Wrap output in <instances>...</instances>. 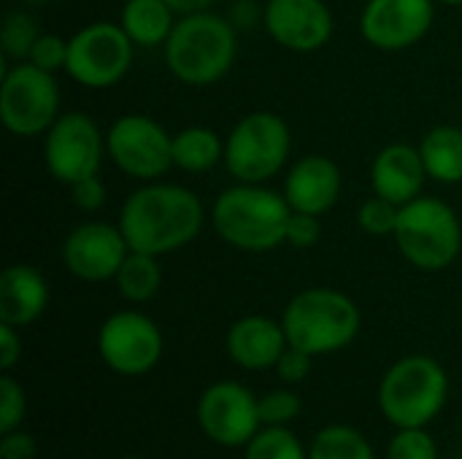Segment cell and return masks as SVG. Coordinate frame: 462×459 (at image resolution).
Returning <instances> with one entry per match:
<instances>
[{"label": "cell", "instance_id": "ba28073f", "mask_svg": "<svg viewBox=\"0 0 462 459\" xmlns=\"http://www.w3.org/2000/svg\"><path fill=\"white\" fill-rule=\"evenodd\" d=\"M60 116V84L54 73L19 60L3 70L0 119L16 138H38Z\"/></svg>", "mask_w": 462, "mask_h": 459}, {"label": "cell", "instance_id": "3957f363", "mask_svg": "<svg viewBox=\"0 0 462 459\" xmlns=\"http://www.w3.org/2000/svg\"><path fill=\"white\" fill-rule=\"evenodd\" d=\"M290 214L292 208L284 192L268 189L265 184L238 181L214 200L211 227L227 246L260 254L284 243Z\"/></svg>", "mask_w": 462, "mask_h": 459}, {"label": "cell", "instance_id": "484cf974", "mask_svg": "<svg viewBox=\"0 0 462 459\" xmlns=\"http://www.w3.org/2000/svg\"><path fill=\"white\" fill-rule=\"evenodd\" d=\"M38 38H41V30L32 14L22 8L5 14L3 27H0V51L5 60H14V62L27 60Z\"/></svg>", "mask_w": 462, "mask_h": 459}, {"label": "cell", "instance_id": "9a60e30c", "mask_svg": "<svg viewBox=\"0 0 462 459\" xmlns=\"http://www.w3.org/2000/svg\"><path fill=\"white\" fill-rule=\"evenodd\" d=\"M130 254L127 238L119 225L108 222H84L73 227L62 241V262L70 276L100 284L116 276L125 257Z\"/></svg>", "mask_w": 462, "mask_h": 459}, {"label": "cell", "instance_id": "836d02e7", "mask_svg": "<svg viewBox=\"0 0 462 459\" xmlns=\"http://www.w3.org/2000/svg\"><path fill=\"white\" fill-rule=\"evenodd\" d=\"M70 197H73V206L79 211H84V214L100 211L103 203H106V184H103L100 173L97 176H87V179L70 184Z\"/></svg>", "mask_w": 462, "mask_h": 459}, {"label": "cell", "instance_id": "1f68e13d", "mask_svg": "<svg viewBox=\"0 0 462 459\" xmlns=\"http://www.w3.org/2000/svg\"><path fill=\"white\" fill-rule=\"evenodd\" d=\"M27 60L49 73H60L68 65V41L54 32H41Z\"/></svg>", "mask_w": 462, "mask_h": 459}, {"label": "cell", "instance_id": "d590c367", "mask_svg": "<svg viewBox=\"0 0 462 459\" xmlns=\"http://www.w3.org/2000/svg\"><path fill=\"white\" fill-rule=\"evenodd\" d=\"M38 454V444L30 433H24L22 427L3 433L0 438V459H35Z\"/></svg>", "mask_w": 462, "mask_h": 459}, {"label": "cell", "instance_id": "60d3db41", "mask_svg": "<svg viewBox=\"0 0 462 459\" xmlns=\"http://www.w3.org/2000/svg\"><path fill=\"white\" fill-rule=\"evenodd\" d=\"M122 459H143V457H122Z\"/></svg>", "mask_w": 462, "mask_h": 459}, {"label": "cell", "instance_id": "ac0fdd59", "mask_svg": "<svg viewBox=\"0 0 462 459\" xmlns=\"http://www.w3.org/2000/svg\"><path fill=\"white\" fill-rule=\"evenodd\" d=\"M428 179L430 176L425 170L420 146H411V143H390L371 162L374 195L395 206H406L414 197H420Z\"/></svg>", "mask_w": 462, "mask_h": 459}, {"label": "cell", "instance_id": "8992f818", "mask_svg": "<svg viewBox=\"0 0 462 459\" xmlns=\"http://www.w3.org/2000/svg\"><path fill=\"white\" fill-rule=\"evenodd\" d=\"M393 238L406 262L436 273L449 268L462 252V222L449 203L420 195L401 206Z\"/></svg>", "mask_w": 462, "mask_h": 459}, {"label": "cell", "instance_id": "5b68a950", "mask_svg": "<svg viewBox=\"0 0 462 459\" xmlns=\"http://www.w3.org/2000/svg\"><path fill=\"white\" fill-rule=\"evenodd\" d=\"M449 398V376L439 360L428 354H409L398 360L379 384V409L390 425L425 427Z\"/></svg>", "mask_w": 462, "mask_h": 459}, {"label": "cell", "instance_id": "83f0119b", "mask_svg": "<svg viewBox=\"0 0 462 459\" xmlns=\"http://www.w3.org/2000/svg\"><path fill=\"white\" fill-rule=\"evenodd\" d=\"M398 216H401V206H395V203H390V200H384L379 195L368 197L357 208V225H360V230L368 233V235H376V238L393 235L395 227H398Z\"/></svg>", "mask_w": 462, "mask_h": 459}, {"label": "cell", "instance_id": "9c48e42d", "mask_svg": "<svg viewBox=\"0 0 462 459\" xmlns=\"http://www.w3.org/2000/svg\"><path fill=\"white\" fill-rule=\"evenodd\" d=\"M133 46L119 22H92L68 38L65 73L87 89H108L127 76Z\"/></svg>", "mask_w": 462, "mask_h": 459}, {"label": "cell", "instance_id": "6da1fadb", "mask_svg": "<svg viewBox=\"0 0 462 459\" xmlns=\"http://www.w3.org/2000/svg\"><path fill=\"white\" fill-rule=\"evenodd\" d=\"M116 225L133 252L162 257L189 246L200 235L206 211L192 189L168 181H146L122 203Z\"/></svg>", "mask_w": 462, "mask_h": 459}, {"label": "cell", "instance_id": "7402d4cb", "mask_svg": "<svg viewBox=\"0 0 462 459\" xmlns=\"http://www.w3.org/2000/svg\"><path fill=\"white\" fill-rule=\"evenodd\" d=\"M420 154L425 170L439 184H460L462 181V127L457 124H436L420 141Z\"/></svg>", "mask_w": 462, "mask_h": 459}, {"label": "cell", "instance_id": "7c38bea8", "mask_svg": "<svg viewBox=\"0 0 462 459\" xmlns=\"http://www.w3.org/2000/svg\"><path fill=\"white\" fill-rule=\"evenodd\" d=\"M97 354L119 376H143L162 357V333L141 311H116L100 325Z\"/></svg>", "mask_w": 462, "mask_h": 459}, {"label": "cell", "instance_id": "4316f807", "mask_svg": "<svg viewBox=\"0 0 462 459\" xmlns=\"http://www.w3.org/2000/svg\"><path fill=\"white\" fill-rule=\"evenodd\" d=\"M244 459H309V449L287 427H260V433L246 444Z\"/></svg>", "mask_w": 462, "mask_h": 459}, {"label": "cell", "instance_id": "f1b7e54d", "mask_svg": "<svg viewBox=\"0 0 462 459\" xmlns=\"http://www.w3.org/2000/svg\"><path fill=\"white\" fill-rule=\"evenodd\" d=\"M300 411H303V400L292 390H273L265 398H260L263 427H287L300 417Z\"/></svg>", "mask_w": 462, "mask_h": 459}, {"label": "cell", "instance_id": "52a82bcc", "mask_svg": "<svg viewBox=\"0 0 462 459\" xmlns=\"http://www.w3.org/2000/svg\"><path fill=\"white\" fill-rule=\"evenodd\" d=\"M292 151L290 124L273 111H252L225 141V168L241 184H265L282 173Z\"/></svg>", "mask_w": 462, "mask_h": 459}, {"label": "cell", "instance_id": "f546056e", "mask_svg": "<svg viewBox=\"0 0 462 459\" xmlns=\"http://www.w3.org/2000/svg\"><path fill=\"white\" fill-rule=\"evenodd\" d=\"M387 459H439V446L425 427H403L390 441Z\"/></svg>", "mask_w": 462, "mask_h": 459}, {"label": "cell", "instance_id": "cb8c5ba5", "mask_svg": "<svg viewBox=\"0 0 462 459\" xmlns=\"http://www.w3.org/2000/svg\"><path fill=\"white\" fill-rule=\"evenodd\" d=\"M116 289L125 300L130 303H146L160 292L162 284V268L157 262L154 254H143V252H133L125 257L122 268L114 276Z\"/></svg>", "mask_w": 462, "mask_h": 459}, {"label": "cell", "instance_id": "ffe728a7", "mask_svg": "<svg viewBox=\"0 0 462 459\" xmlns=\"http://www.w3.org/2000/svg\"><path fill=\"white\" fill-rule=\"evenodd\" d=\"M49 306V281L32 265L16 262L0 273V322L11 327L32 325Z\"/></svg>", "mask_w": 462, "mask_h": 459}, {"label": "cell", "instance_id": "d4e9b609", "mask_svg": "<svg viewBox=\"0 0 462 459\" xmlns=\"http://www.w3.org/2000/svg\"><path fill=\"white\" fill-rule=\"evenodd\" d=\"M309 459H376L368 438L346 425L319 430L309 446Z\"/></svg>", "mask_w": 462, "mask_h": 459}, {"label": "cell", "instance_id": "2e32d148", "mask_svg": "<svg viewBox=\"0 0 462 459\" xmlns=\"http://www.w3.org/2000/svg\"><path fill=\"white\" fill-rule=\"evenodd\" d=\"M263 24L279 46L298 54L325 49L336 27L325 0H265Z\"/></svg>", "mask_w": 462, "mask_h": 459}, {"label": "cell", "instance_id": "8d00e7d4", "mask_svg": "<svg viewBox=\"0 0 462 459\" xmlns=\"http://www.w3.org/2000/svg\"><path fill=\"white\" fill-rule=\"evenodd\" d=\"M16 330L19 327H11V325L0 322V371L3 373H8L22 357V338H19Z\"/></svg>", "mask_w": 462, "mask_h": 459}, {"label": "cell", "instance_id": "5bb4252c", "mask_svg": "<svg viewBox=\"0 0 462 459\" xmlns=\"http://www.w3.org/2000/svg\"><path fill=\"white\" fill-rule=\"evenodd\" d=\"M433 19L436 0H368L360 32L379 51H406L430 32Z\"/></svg>", "mask_w": 462, "mask_h": 459}, {"label": "cell", "instance_id": "ab89813d", "mask_svg": "<svg viewBox=\"0 0 462 459\" xmlns=\"http://www.w3.org/2000/svg\"><path fill=\"white\" fill-rule=\"evenodd\" d=\"M30 5H43V3H49V0H27Z\"/></svg>", "mask_w": 462, "mask_h": 459}, {"label": "cell", "instance_id": "603a6c76", "mask_svg": "<svg viewBox=\"0 0 462 459\" xmlns=\"http://www.w3.org/2000/svg\"><path fill=\"white\" fill-rule=\"evenodd\" d=\"M225 162V143L222 138L203 124L184 127L173 135V165L187 173H208Z\"/></svg>", "mask_w": 462, "mask_h": 459}, {"label": "cell", "instance_id": "8fae6325", "mask_svg": "<svg viewBox=\"0 0 462 459\" xmlns=\"http://www.w3.org/2000/svg\"><path fill=\"white\" fill-rule=\"evenodd\" d=\"M106 149V135L97 122L81 111H65L43 135L46 170L60 184H76L87 176H97Z\"/></svg>", "mask_w": 462, "mask_h": 459}, {"label": "cell", "instance_id": "4dcf8cb0", "mask_svg": "<svg viewBox=\"0 0 462 459\" xmlns=\"http://www.w3.org/2000/svg\"><path fill=\"white\" fill-rule=\"evenodd\" d=\"M27 414V395L16 379L8 373L0 376V433H11L22 425Z\"/></svg>", "mask_w": 462, "mask_h": 459}, {"label": "cell", "instance_id": "44dd1931", "mask_svg": "<svg viewBox=\"0 0 462 459\" xmlns=\"http://www.w3.org/2000/svg\"><path fill=\"white\" fill-rule=\"evenodd\" d=\"M179 14L168 0H125L119 24L135 46H165Z\"/></svg>", "mask_w": 462, "mask_h": 459}, {"label": "cell", "instance_id": "d6a6232c", "mask_svg": "<svg viewBox=\"0 0 462 459\" xmlns=\"http://www.w3.org/2000/svg\"><path fill=\"white\" fill-rule=\"evenodd\" d=\"M322 238V216L317 214H303V211H292L290 222H287V233H284V243L292 249H311L317 246Z\"/></svg>", "mask_w": 462, "mask_h": 459}, {"label": "cell", "instance_id": "e0dca14e", "mask_svg": "<svg viewBox=\"0 0 462 459\" xmlns=\"http://www.w3.org/2000/svg\"><path fill=\"white\" fill-rule=\"evenodd\" d=\"M344 176L341 168L325 154H306L300 157L287 179H284V197L292 211L325 216L341 197Z\"/></svg>", "mask_w": 462, "mask_h": 459}, {"label": "cell", "instance_id": "f35d334b", "mask_svg": "<svg viewBox=\"0 0 462 459\" xmlns=\"http://www.w3.org/2000/svg\"><path fill=\"white\" fill-rule=\"evenodd\" d=\"M436 3H444V5H462V0H436Z\"/></svg>", "mask_w": 462, "mask_h": 459}, {"label": "cell", "instance_id": "d6986e66", "mask_svg": "<svg viewBox=\"0 0 462 459\" xmlns=\"http://www.w3.org/2000/svg\"><path fill=\"white\" fill-rule=\"evenodd\" d=\"M227 354L238 368L246 371H268L276 368L279 357L290 346L282 322L271 317H244L230 325L225 338Z\"/></svg>", "mask_w": 462, "mask_h": 459}, {"label": "cell", "instance_id": "e575fe53", "mask_svg": "<svg viewBox=\"0 0 462 459\" xmlns=\"http://www.w3.org/2000/svg\"><path fill=\"white\" fill-rule=\"evenodd\" d=\"M273 371L284 384H300L311 373V354H306L295 346H287Z\"/></svg>", "mask_w": 462, "mask_h": 459}, {"label": "cell", "instance_id": "30bf717a", "mask_svg": "<svg viewBox=\"0 0 462 459\" xmlns=\"http://www.w3.org/2000/svg\"><path fill=\"white\" fill-rule=\"evenodd\" d=\"M111 162L138 181H160L173 165V135L146 114H125L106 133Z\"/></svg>", "mask_w": 462, "mask_h": 459}, {"label": "cell", "instance_id": "b9f144b4", "mask_svg": "<svg viewBox=\"0 0 462 459\" xmlns=\"http://www.w3.org/2000/svg\"><path fill=\"white\" fill-rule=\"evenodd\" d=\"M457 459H462V449H460V457H457Z\"/></svg>", "mask_w": 462, "mask_h": 459}, {"label": "cell", "instance_id": "74e56055", "mask_svg": "<svg viewBox=\"0 0 462 459\" xmlns=\"http://www.w3.org/2000/svg\"><path fill=\"white\" fill-rule=\"evenodd\" d=\"M171 8L181 16V14H195V11H208L217 0H168Z\"/></svg>", "mask_w": 462, "mask_h": 459}, {"label": "cell", "instance_id": "277c9868", "mask_svg": "<svg viewBox=\"0 0 462 459\" xmlns=\"http://www.w3.org/2000/svg\"><path fill=\"white\" fill-rule=\"evenodd\" d=\"M282 327L290 346L319 357L346 349L360 333V308L338 289L314 287L298 292L284 314Z\"/></svg>", "mask_w": 462, "mask_h": 459}, {"label": "cell", "instance_id": "7a4b0ae2", "mask_svg": "<svg viewBox=\"0 0 462 459\" xmlns=\"http://www.w3.org/2000/svg\"><path fill=\"white\" fill-rule=\"evenodd\" d=\"M165 65L181 84L208 87L225 78L238 57V35L236 24L219 14L195 11L181 14L168 35Z\"/></svg>", "mask_w": 462, "mask_h": 459}, {"label": "cell", "instance_id": "4fadbf2b", "mask_svg": "<svg viewBox=\"0 0 462 459\" xmlns=\"http://www.w3.org/2000/svg\"><path fill=\"white\" fill-rule=\"evenodd\" d=\"M198 425L219 446H246L263 427L260 400L238 381H217L198 400Z\"/></svg>", "mask_w": 462, "mask_h": 459}]
</instances>
